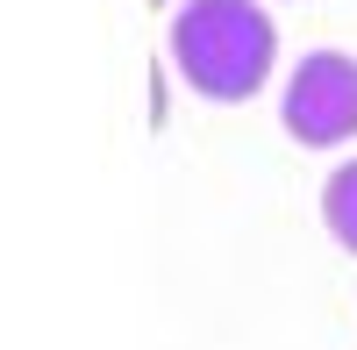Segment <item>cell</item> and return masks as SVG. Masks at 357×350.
I'll return each instance as SVG.
<instances>
[{"label":"cell","instance_id":"3957f363","mask_svg":"<svg viewBox=\"0 0 357 350\" xmlns=\"http://www.w3.org/2000/svg\"><path fill=\"white\" fill-rule=\"evenodd\" d=\"M321 222H329V236L357 257V158L329 172V186H321Z\"/></svg>","mask_w":357,"mask_h":350},{"label":"cell","instance_id":"6da1fadb","mask_svg":"<svg viewBox=\"0 0 357 350\" xmlns=\"http://www.w3.org/2000/svg\"><path fill=\"white\" fill-rule=\"evenodd\" d=\"M279 29L257 0H186L172 15V65L200 100H250L272 79Z\"/></svg>","mask_w":357,"mask_h":350},{"label":"cell","instance_id":"7a4b0ae2","mask_svg":"<svg viewBox=\"0 0 357 350\" xmlns=\"http://www.w3.org/2000/svg\"><path fill=\"white\" fill-rule=\"evenodd\" d=\"M279 129L307 151H336V143L357 136V57L350 50H307L286 72Z\"/></svg>","mask_w":357,"mask_h":350}]
</instances>
